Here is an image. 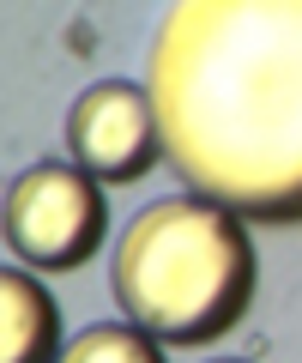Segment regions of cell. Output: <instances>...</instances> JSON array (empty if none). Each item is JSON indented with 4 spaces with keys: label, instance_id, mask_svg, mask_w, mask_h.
Instances as JSON below:
<instances>
[{
    "label": "cell",
    "instance_id": "obj_5",
    "mask_svg": "<svg viewBox=\"0 0 302 363\" xmlns=\"http://www.w3.org/2000/svg\"><path fill=\"white\" fill-rule=\"evenodd\" d=\"M0 321H6L0 363H61V309L30 272H0Z\"/></svg>",
    "mask_w": 302,
    "mask_h": 363
},
{
    "label": "cell",
    "instance_id": "obj_1",
    "mask_svg": "<svg viewBox=\"0 0 302 363\" xmlns=\"http://www.w3.org/2000/svg\"><path fill=\"white\" fill-rule=\"evenodd\" d=\"M145 91L163 164L199 200L260 224H302V0L170 6Z\"/></svg>",
    "mask_w": 302,
    "mask_h": 363
},
{
    "label": "cell",
    "instance_id": "obj_3",
    "mask_svg": "<svg viewBox=\"0 0 302 363\" xmlns=\"http://www.w3.org/2000/svg\"><path fill=\"white\" fill-rule=\"evenodd\" d=\"M103 230H109L103 188L79 164H37L6 188V242L25 267L73 272L97 255Z\"/></svg>",
    "mask_w": 302,
    "mask_h": 363
},
{
    "label": "cell",
    "instance_id": "obj_2",
    "mask_svg": "<svg viewBox=\"0 0 302 363\" xmlns=\"http://www.w3.org/2000/svg\"><path fill=\"white\" fill-rule=\"evenodd\" d=\"M115 303L163 345H206L254 303V242L236 212L199 194L151 200L121 230L109 267Z\"/></svg>",
    "mask_w": 302,
    "mask_h": 363
},
{
    "label": "cell",
    "instance_id": "obj_6",
    "mask_svg": "<svg viewBox=\"0 0 302 363\" xmlns=\"http://www.w3.org/2000/svg\"><path fill=\"white\" fill-rule=\"evenodd\" d=\"M61 363H163V351L145 327H85Z\"/></svg>",
    "mask_w": 302,
    "mask_h": 363
},
{
    "label": "cell",
    "instance_id": "obj_4",
    "mask_svg": "<svg viewBox=\"0 0 302 363\" xmlns=\"http://www.w3.org/2000/svg\"><path fill=\"white\" fill-rule=\"evenodd\" d=\"M66 152L97 182H139L163 157L151 91L127 79H103L66 109Z\"/></svg>",
    "mask_w": 302,
    "mask_h": 363
}]
</instances>
